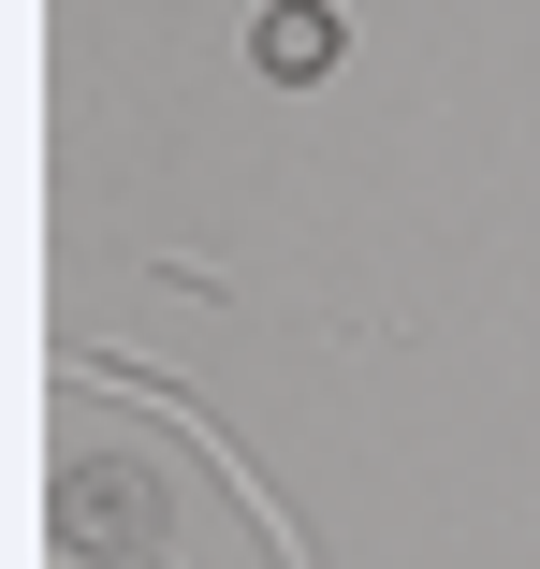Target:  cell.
<instances>
[{"label":"cell","instance_id":"obj_1","mask_svg":"<svg viewBox=\"0 0 540 569\" xmlns=\"http://www.w3.org/2000/svg\"><path fill=\"white\" fill-rule=\"evenodd\" d=\"M147 540H161V468H147V452H73L59 555L73 569H147Z\"/></svg>","mask_w":540,"mask_h":569},{"label":"cell","instance_id":"obj_2","mask_svg":"<svg viewBox=\"0 0 540 569\" xmlns=\"http://www.w3.org/2000/svg\"><path fill=\"white\" fill-rule=\"evenodd\" d=\"M249 44H263V73H278V88L337 73V0H263V30H249Z\"/></svg>","mask_w":540,"mask_h":569}]
</instances>
